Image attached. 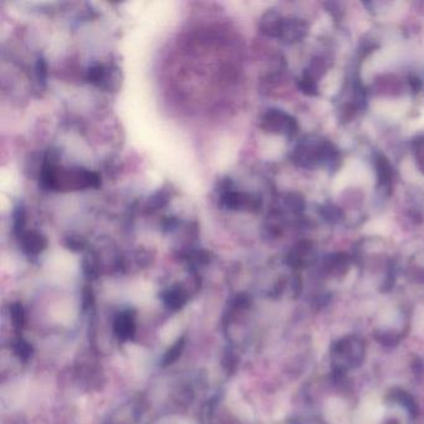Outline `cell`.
Listing matches in <instances>:
<instances>
[{
    "mask_svg": "<svg viewBox=\"0 0 424 424\" xmlns=\"http://www.w3.org/2000/svg\"><path fill=\"white\" fill-rule=\"evenodd\" d=\"M287 205L290 210H294V212H302L304 210V207H305V203H304V200H302L300 195H287Z\"/></svg>",
    "mask_w": 424,
    "mask_h": 424,
    "instance_id": "cell-22",
    "label": "cell"
},
{
    "mask_svg": "<svg viewBox=\"0 0 424 424\" xmlns=\"http://www.w3.org/2000/svg\"><path fill=\"white\" fill-rule=\"evenodd\" d=\"M187 299H188L187 292L179 287H172V289H169L168 292L164 294V304L172 310H178L183 306L184 304L187 302Z\"/></svg>",
    "mask_w": 424,
    "mask_h": 424,
    "instance_id": "cell-12",
    "label": "cell"
},
{
    "mask_svg": "<svg viewBox=\"0 0 424 424\" xmlns=\"http://www.w3.org/2000/svg\"><path fill=\"white\" fill-rule=\"evenodd\" d=\"M19 239L21 251L28 256H38L45 251L47 246V239L36 230L25 231Z\"/></svg>",
    "mask_w": 424,
    "mask_h": 424,
    "instance_id": "cell-7",
    "label": "cell"
},
{
    "mask_svg": "<svg viewBox=\"0 0 424 424\" xmlns=\"http://www.w3.org/2000/svg\"><path fill=\"white\" fill-rule=\"evenodd\" d=\"M136 331L134 316L131 312H123L115 322V333L121 340H128L132 338Z\"/></svg>",
    "mask_w": 424,
    "mask_h": 424,
    "instance_id": "cell-10",
    "label": "cell"
},
{
    "mask_svg": "<svg viewBox=\"0 0 424 424\" xmlns=\"http://www.w3.org/2000/svg\"><path fill=\"white\" fill-rule=\"evenodd\" d=\"M183 348L184 340L183 338H181L166 353V356L164 358V365L167 366V365H172V363L176 362L178 360L179 356H181L182 351H183Z\"/></svg>",
    "mask_w": 424,
    "mask_h": 424,
    "instance_id": "cell-17",
    "label": "cell"
},
{
    "mask_svg": "<svg viewBox=\"0 0 424 424\" xmlns=\"http://www.w3.org/2000/svg\"><path fill=\"white\" fill-rule=\"evenodd\" d=\"M323 270L328 275L341 276L348 271L350 266V258L346 254H333L327 256L326 260L323 261Z\"/></svg>",
    "mask_w": 424,
    "mask_h": 424,
    "instance_id": "cell-9",
    "label": "cell"
},
{
    "mask_svg": "<svg viewBox=\"0 0 424 424\" xmlns=\"http://www.w3.org/2000/svg\"><path fill=\"white\" fill-rule=\"evenodd\" d=\"M284 18L276 11H268L261 16L259 29L264 35L269 38H280L281 29L284 24Z\"/></svg>",
    "mask_w": 424,
    "mask_h": 424,
    "instance_id": "cell-8",
    "label": "cell"
},
{
    "mask_svg": "<svg viewBox=\"0 0 424 424\" xmlns=\"http://www.w3.org/2000/svg\"><path fill=\"white\" fill-rule=\"evenodd\" d=\"M11 311L13 325L18 327V328L23 327L24 322H25V314H24V309H23L21 304H13L11 307Z\"/></svg>",
    "mask_w": 424,
    "mask_h": 424,
    "instance_id": "cell-21",
    "label": "cell"
},
{
    "mask_svg": "<svg viewBox=\"0 0 424 424\" xmlns=\"http://www.w3.org/2000/svg\"><path fill=\"white\" fill-rule=\"evenodd\" d=\"M36 81L40 86H45L47 80V64L44 57H39L35 64Z\"/></svg>",
    "mask_w": 424,
    "mask_h": 424,
    "instance_id": "cell-18",
    "label": "cell"
},
{
    "mask_svg": "<svg viewBox=\"0 0 424 424\" xmlns=\"http://www.w3.org/2000/svg\"><path fill=\"white\" fill-rule=\"evenodd\" d=\"M325 141L305 139L297 144L292 152V162L300 167H311L317 162H321L322 147Z\"/></svg>",
    "mask_w": 424,
    "mask_h": 424,
    "instance_id": "cell-4",
    "label": "cell"
},
{
    "mask_svg": "<svg viewBox=\"0 0 424 424\" xmlns=\"http://www.w3.org/2000/svg\"><path fill=\"white\" fill-rule=\"evenodd\" d=\"M218 195H219L220 208L224 210L258 212L260 210V200L254 195L235 190L234 183L230 178L220 181Z\"/></svg>",
    "mask_w": 424,
    "mask_h": 424,
    "instance_id": "cell-2",
    "label": "cell"
},
{
    "mask_svg": "<svg viewBox=\"0 0 424 424\" xmlns=\"http://www.w3.org/2000/svg\"><path fill=\"white\" fill-rule=\"evenodd\" d=\"M297 85H299V88L306 95L312 96L317 93L316 81L311 76H309L307 74H305V76L302 77Z\"/></svg>",
    "mask_w": 424,
    "mask_h": 424,
    "instance_id": "cell-19",
    "label": "cell"
},
{
    "mask_svg": "<svg viewBox=\"0 0 424 424\" xmlns=\"http://www.w3.org/2000/svg\"><path fill=\"white\" fill-rule=\"evenodd\" d=\"M311 246L309 243H300L292 249V254L289 256V264L294 268H302V266L310 264L312 258Z\"/></svg>",
    "mask_w": 424,
    "mask_h": 424,
    "instance_id": "cell-11",
    "label": "cell"
},
{
    "mask_svg": "<svg viewBox=\"0 0 424 424\" xmlns=\"http://www.w3.org/2000/svg\"><path fill=\"white\" fill-rule=\"evenodd\" d=\"M169 200H171V193L167 188H161L157 190L156 193L151 195L147 202V208L149 210H159L164 208L166 205H168Z\"/></svg>",
    "mask_w": 424,
    "mask_h": 424,
    "instance_id": "cell-15",
    "label": "cell"
},
{
    "mask_svg": "<svg viewBox=\"0 0 424 424\" xmlns=\"http://www.w3.org/2000/svg\"><path fill=\"white\" fill-rule=\"evenodd\" d=\"M409 84H411V87H412V90H414V91H419L420 90V80H419L418 77H411L409 79Z\"/></svg>",
    "mask_w": 424,
    "mask_h": 424,
    "instance_id": "cell-24",
    "label": "cell"
},
{
    "mask_svg": "<svg viewBox=\"0 0 424 424\" xmlns=\"http://www.w3.org/2000/svg\"><path fill=\"white\" fill-rule=\"evenodd\" d=\"M14 350H16V355L19 357L24 358V360H28V358L30 357L31 351H33L30 345L25 343V341H23V340L16 343Z\"/></svg>",
    "mask_w": 424,
    "mask_h": 424,
    "instance_id": "cell-23",
    "label": "cell"
},
{
    "mask_svg": "<svg viewBox=\"0 0 424 424\" xmlns=\"http://www.w3.org/2000/svg\"><path fill=\"white\" fill-rule=\"evenodd\" d=\"M307 31H309V28L305 21L297 19V18H289L284 21L279 39L287 44H294V42L302 41L307 35Z\"/></svg>",
    "mask_w": 424,
    "mask_h": 424,
    "instance_id": "cell-6",
    "label": "cell"
},
{
    "mask_svg": "<svg viewBox=\"0 0 424 424\" xmlns=\"http://www.w3.org/2000/svg\"><path fill=\"white\" fill-rule=\"evenodd\" d=\"M85 77L88 84L103 88L106 91L116 88L120 84L118 69L105 67L103 64H93L88 67Z\"/></svg>",
    "mask_w": 424,
    "mask_h": 424,
    "instance_id": "cell-5",
    "label": "cell"
},
{
    "mask_svg": "<svg viewBox=\"0 0 424 424\" xmlns=\"http://www.w3.org/2000/svg\"><path fill=\"white\" fill-rule=\"evenodd\" d=\"M261 128L266 132L282 134L292 137L297 132V123L295 118L279 108L268 110L261 118Z\"/></svg>",
    "mask_w": 424,
    "mask_h": 424,
    "instance_id": "cell-3",
    "label": "cell"
},
{
    "mask_svg": "<svg viewBox=\"0 0 424 424\" xmlns=\"http://www.w3.org/2000/svg\"><path fill=\"white\" fill-rule=\"evenodd\" d=\"M65 246L69 251H82L86 248V241L79 235H70L65 239Z\"/></svg>",
    "mask_w": 424,
    "mask_h": 424,
    "instance_id": "cell-20",
    "label": "cell"
},
{
    "mask_svg": "<svg viewBox=\"0 0 424 424\" xmlns=\"http://www.w3.org/2000/svg\"><path fill=\"white\" fill-rule=\"evenodd\" d=\"M26 212L24 205H18L13 212V233L21 238L25 233Z\"/></svg>",
    "mask_w": 424,
    "mask_h": 424,
    "instance_id": "cell-14",
    "label": "cell"
},
{
    "mask_svg": "<svg viewBox=\"0 0 424 424\" xmlns=\"http://www.w3.org/2000/svg\"><path fill=\"white\" fill-rule=\"evenodd\" d=\"M366 355V343L358 335H346L338 338L331 346L330 358L333 372L343 374L361 366Z\"/></svg>",
    "mask_w": 424,
    "mask_h": 424,
    "instance_id": "cell-1",
    "label": "cell"
},
{
    "mask_svg": "<svg viewBox=\"0 0 424 424\" xmlns=\"http://www.w3.org/2000/svg\"><path fill=\"white\" fill-rule=\"evenodd\" d=\"M321 214L328 223L336 224L343 219V212L336 205H326L322 207Z\"/></svg>",
    "mask_w": 424,
    "mask_h": 424,
    "instance_id": "cell-16",
    "label": "cell"
},
{
    "mask_svg": "<svg viewBox=\"0 0 424 424\" xmlns=\"http://www.w3.org/2000/svg\"><path fill=\"white\" fill-rule=\"evenodd\" d=\"M376 166V172H377V178L381 187H389L391 181H392V166L389 164V159L384 156H379L374 162Z\"/></svg>",
    "mask_w": 424,
    "mask_h": 424,
    "instance_id": "cell-13",
    "label": "cell"
}]
</instances>
